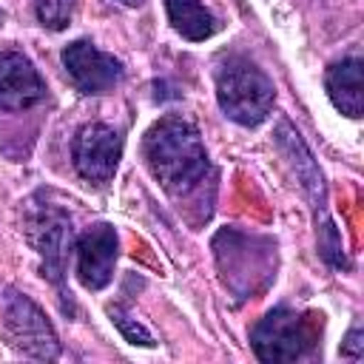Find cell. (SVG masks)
<instances>
[{
	"mask_svg": "<svg viewBox=\"0 0 364 364\" xmlns=\"http://www.w3.org/2000/svg\"><path fill=\"white\" fill-rule=\"evenodd\" d=\"M26 230L31 245L37 247V253L46 262V273L51 279H60L63 273V262L71 245V219L54 208V205H28L26 210Z\"/></svg>",
	"mask_w": 364,
	"mask_h": 364,
	"instance_id": "obj_5",
	"label": "cell"
},
{
	"mask_svg": "<svg viewBox=\"0 0 364 364\" xmlns=\"http://www.w3.org/2000/svg\"><path fill=\"white\" fill-rule=\"evenodd\" d=\"M6 327L14 344L34 358H54L57 355V336L46 316L31 304L26 296L9 293L6 299Z\"/></svg>",
	"mask_w": 364,
	"mask_h": 364,
	"instance_id": "obj_7",
	"label": "cell"
},
{
	"mask_svg": "<svg viewBox=\"0 0 364 364\" xmlns=\"http://www.w3.org/2000/svg\"><path fill=\"white\" fill-rule=\"evenodd\" d=\"M71 9H74V0H34V14L37 20L51 28V31H60L68 26L71 20Z\"/></svg>",
	"mask_w": 364,
	"mask_h": 364,
	"instance_id": "obj_12",
	"label": "cell"
},
{
	"mask_svg": "<svg viewBox=\"0 0 364 364\" xmlns=\"http://www.w3.org/2000/svg\"><path fill=\"white\" fill-rule=\"evenodd\" d=\"M111 318H114V324L122 330V336L131 341V344H145V347H151L154 344V338H151V333L142 327V324H136V321H131L119 307H114L111 310Z\"/></svg>",
	"mask_w": 364,
	"mask_h": 364,
	"instance_id": "obj_13",
	"label": "cell"
},
{
	"mask_svg": "<svg viewBox=\"0 0 364 364\" xmlns=\"http://www.w3.org/2000/svg\"><path fill=\"white\" fill-rule=\"evenodd\" d=\"M46 97V82L28 57L17 51L0 54V108L26 111Z\"/></svg>",
	"mask_w": 364,
	"mask_h": 364,
	"instance_id": "obj_9",
	"label": "cell"
},
{
	"mask_svg": "<svg viewBox=\"0 0 364 364\" xmlns=\"http://www.w3.org/2000/svg\"><path fill=\"white\" fill-rule=\"evenodd\" d=\"M361 330L355 327V330H350V336H347V347H344V353H353V358H358L361 355Z\"/></svg>",
	"mask_w": 364,
	"mask_h": 364,
	"instance_id": "obj_14",
	"label": "cell"
},
{
	"mask_svg": "<svg viewBox=\"0 0 364 364\" xmlns=\"http://www.w3.org/2000/svg\"><path fill=\"white\" fill-rule=\"evenodd\" d=\"M142 154L154 179L173 196L193 191L208 171V154L199 131L182 117H162L154 122L145 131Z\"/></svg>",
	"mask_w": 364,
	"mask_h": 364,
	"instance_id": "obj_1",
	"label": "cell"
},
{
	"mask_svg": "<svg viewBox=\"0 0 364 364\" xmlns=\"http://www.w3.org/2000/svg\"><path fill=\"white\" fill-rule=\"evenodd\" d=\"M125 6H139V3H145V0H122Z\"/></svg>",
	"mask_w": 364,
	"mask_h": 364,
	"instance_id": "obj_15",
	"label": "cell"
},
{
	"mask_svg": "<svg viewBox=\"0 0 364 364\" xmlns=\"http://www.w3.org/2000/svg\"><path fill=\"white\" fill-rule=\"evenodd\" d=\"M250 344L262 361H296L310 344V330L299 313L276 307L264 318H259L250 333Z\"/></svg>",
	"mask_w": 364,
	"mask_h": 364,
	"instance_id": "obj_3",
	"label": "cell"
},
{
	"mask_svg": "<svg viewBox=\"0 0 364 364\" xmlns=\"http://www.w3.org/2000/svg\"><path fill=\"white\" fill-rule=\"evenodd\" d=\"M216 100L228 119L239 125H259L276 100L270 77L245 57H230L216 68Z\"/></svg>",
	"mask_w": 364,
	"mask_h": 364,
	"instance_id": "obj_2",
	"label": "cell"
},
{
	"mask_svg": "<svg viewBox=\"0 0 364 364\" xmlns=\"http://www.w3.org/2000/svg\"><path fill=\"white\" fill-rule=\"evenodd\" d=\"M324 85H327L330 102L341 114H347L353 119L361 117V60L358 57H347V60L330 65Z\"/></svg>",
	"mask_w": 364,
	"mask_h": 364,
	"instance_id": "obj_10",
	"label": "cell"
},
{
	"mask_svg": "<svg viewBox=\"0 0 364 364\" xmlns=\"http://www.w3.org/2000/svg\"><path fill=\"white\" fill-rule=\"evenodd\" d=\"M117 230L111 225H94L77 239V276L82 287L102 290L114 276Z\"/></svg>",
	"mask_w": 364,
	"mask_h": 364,
	"instance_id": "obj_8",
	"label": "cell"
},
{
	"mask_svg": "<svg viewBox=\"0 0 364 364\" xmlns=\"http://www.w3.org/2000/svg\"><path fill=\"white\" fill-rule=\"evenodd\" d=\"M63 65L71 77V82L82 94H108L122 80V63L105 51H100L88 40H77L65 46Z\"/></svg>",
	"mask_w": 364,
	"mask_h": 364,
	"instance_id": "obj_6",
	"label": "cell"
},
{
	"mask_svg": "<svg viewBox=\"0 0 364 364\" xmlns=\"http://www.w3.org/2000/svg\"><path fill=\"white\" fill-rule=\"evenodd\" d=\"M168 9V20L176 28V34H182L185 40L202 43L208 37L216 34V17L199 3V0H165Z\"/></svg>",
	"mask_w": 364,
	"mask_h": 364,
	"instance_id": "obj_11",
	"label": "cell"
},
{
	"mask_svg": "<svg viewBox=\"0 0 364 364\" xmlns=\"http://www.w3.org/2000/svg\"><path fill=\"white\" fill-rule=\"evenodd\" d=\"M71 156L82 179L102 185L117 173V165L122 156V136L105 122H88L77 131Z\"/></svg>",
	"mask_w": 364,
	"mask_h": 364,
	"instance_id": "obj_4",
	"label": "cell"
}]
</instances>
